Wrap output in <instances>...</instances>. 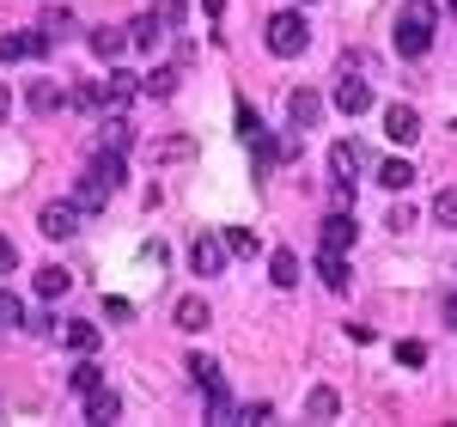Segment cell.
<instances>
[{"label":"cell","mask_w":457,"mask_h":427,"mask_svg":"<svg viewBox=\"0 0 457 427\" xmlns=\"http://www.w3.org/2000/svg\"><path fill=\"white\" fill-rule=\"evenodd\" d=\"M129 178V165H122V153H98V159H92V165H86V172H79V178H73V202H79V208L86 214H98V208H110V196H116V183Z\"/></svg>","instance_id":"cell-1"},{"label":"cell","mask_w":457,"mask_h":427,"mask_svg":"<svg viewBox=\"0 0 457 427\" xmlns=\"http://www.w3.org/2000/svg\"><path fill=\"white\" fill-rule=\"evenodd\" d=\"M433 19H439L433 0H409V6L396 13V49H403V55H427V43H433Z\"/></svg>","instance_id":"cell-2"},{"label":"cell","mask_w":457,"mask_h":427,"mask_svg":"<svg viewBox=\"0 0 457 427\" xmlns=\"http://www.w3.org/2000/svg\"><path fill=\"white\" fill-rule=\"evenodd\" d=\"M262 37H269V49L281 55V62H293V55H305V43H312V25L287 6V13H275L269 25H262Z\"/></svg>","instance_id":"cell-3"},{"label":"cell","mask_w":457,"mask_h":427,"mask_svg":"<svg viewBox=\"0 0 457 427\" xmlns=\"http://www.w3.org/2000/svg\"><path fill=\"white\" fill-rule=\"evenodd\" d=\"M79 220H86V208L79 202H43V214H37V226H43V239H73L79 232Z\"/></svg>","instance_id":"cell-4"},{"label":"cell","mask_w":457,"mask_h":427,"mask_svg":"<svg viewBox=\"0 0 457 427\" xmlns=\"http://www.w3.org/2000/svg\"><path fill=\"white\" fill-rule=\"evenodd\" d=\"M226 256H232V245L226 239H213V232H202L195 245H189V263H195V275H226Z\"/></svg>","instance_id":"cell-5"},{"label":"cell","mask_w":457,"mask_h":427,"mask_svg":"<svg viewBox=\"0 0 457 427\" xmlns=\"http://www.w3.org/2000/svg\"><path fill=\"white\" fill-rule=\"evenodd\" d=\"M55 43L43 31H0V62H31V55H49Z\"/></svg>","instance_id":"cell-6"},{"label":"cell","mask_w":457,"mask_h":427,"mask_svg":"<svg viewBox=\"0 0 457 427\" xmlns=\"http://www.w3.org/2000/svg\"><path fill=\"white\" fill-rule=\"evenodd\" d=\"M353 239H360V226H353V214H329V220H323V226H317V250H342V256H348V245Z\"/></svg>","instance_id":"cell-7"},{"label":"cell","mask_w":457,"mask_h":427,"mask_svg":"<svg viewBox=\"0 0 457 427\" xmlns=\"http://www.w3.org/2000/svg\"><path fill=\"white\" fill-rule=\"evenodd\" d=\"M366 165H372V153H366L360 141H336L329 147V172H336V178H353V172H366Z\"/></svg>","instance_id":"cell-8"},{"label":"cell","mask_w":457,"mask_h":427,"mask_svg":"<svg viewBox=\"0 0 457 427\" xmlns=\"http://www.w3.org/2000/svg\"><path fill=\"white\" fill-rule=\"evenodd\" d=\"M98 147H110V153H129V147H135V122H129L122 110H110L104 122H98Z\"/></svg>","instance_id":"cell-9"},{"label":"cell","mask_w":457,"mask_h":427,"mask_svg":"<svg viewBox=\"0 0 457 427\" xmlns=\"http://www.w3.org/2000/svg\"><path fill=\"white\" fill-rule=\"evenodd\" d=\"M317 116H323V98H317L312 86H299V92L287 98V122H293V129H317Z\"/></svg>","instance_id":"cell-10"},{"label":"cell","mask_w":457,"mask_h":427,"mask_svg":"<svg viewBox=\"0 0 457 427\" xmlns=\"http://www.w3.org/2000/svg\"><path fill=\"white\" fill-rule=\"evenodd\" d=\"M86 422H92V427H110V422H122V397L110 391V385H98V391L86 397Z\"/></svg>","instance_id":"cell-11"},{"label":"cell","mask_w":457,"mask_h":427,"mask_svg":"<svg viewBox=\"0 0 457 427\" xmlns=\"http://www.w3.org/2000/svg\"><path fill=\"white\" fill-rule=\"evenodd\" d=\"M208 323H213L208 299H195V293H183V299H177V330H183V336H202Z\"/></svg>","instance_id":"cell-12"},{"label":"cell","mask_w":457,"mask_h":427,"mask_svg":"<svg viewBox=\"0 0 457 427\" xmlns=\"http://www.w3.org/2000/svg\"><path fill=\"white\" fill-rule=\"evenodd\" d=\"M25 105H31L37 116H49V110H62V105H68V86H62V80H31Z\"/></svg>","instance_id":"cell-13"},{"label":"cell","mask_w":457,"mask_h":427,"mask_svg":"<svg viewBox=\"0 0 457 427\" xmlns=\"http://www.w3.org/2000/svg\"><path fill=\"white\" fill-rule=\"evenodd\" d=\"M135 92H141V80H135L129 68H110V73H104V98H110V110H129V105H135Z\"/></svg>","instance_id":"cell-14"},{"label":"cell","mask_w":457,"mask_h":427,"mask_svg":"<svg viewBox=\"0 0 457 427\" xmlns=\"http://www.w3.org/2000/svg\"><path fill=\"white\" fill-rule=\"evenodd\" d=\"M86 43H92V55H98V62H122V49H129V25H122V31H116V25H98Z\"/></svg>","instance_id":"cell-15"},{"label":"cell","mask_w":457,"mask_h":427,"mask_svg":"<svg viewBox=\"0 0 457 427\" xmlns=\"http://www.w3.org/2000/svg\"><path fill=\"white\" fill-rule=\"evenodd\" d=\"M336 110H342V116H366V110H372V86H366V80H342V86H336Z\"/></svg>","instance_id":"cell-16"},{"label":"cell","mask_w":457,"mask_h":427,"mask_svg":"<svg viewBox=\"0 0 457 427\" xmlns=\"http://www.w3.org/2000/svg\"><path fill=\"white\" fill-rule=\"evenodd\" d=\"M385 135H390V141H403V147H409L415 135H421V116H415L409 105H390V110H385Z\"/></svg>","instance_id":"cell-17"},{"label":"cell","mask_w":457,"mask_h":427,"mask_svg":"<svg viewBox=\"0 0 457 427\" xmlns=\"http://www.w3.org/2000/svg\"><path fill=\"white\" fill-rule=\"evenodd\" d=\"M37 31L49 37V43H68V37L79 31V19H73L68 6H43V19H37Z\"/></svg>","instance_id":"cell-18"},{"label":"cell","mask_w":457,"mask_h":427,"mask_svg":"<svg viewBox=\"0 0 457 427\" xmlns=\"http://www.w3.org/2000/svg\"><path fill=\"white\" fill-rule=\"evenodd\" d=\"M317 281L329 287V293H348V263H342V250H317Z\"/></svg>","instance_id":"cell-19"},{"label":"cell","mask_w":457,"mask_h":427,"mask_svg":"<svg viewBox=\"0 0 457 427\" xmlns=\"http://www.w3.org/2000/svg\"><path fill=\"white\" fill-rule=\"evenodd\" d=\"M68 105H73V110H110L104 80H79V86H68Z\"/></svg>","instance_id":"cell-20"},{"label":"cell","mask_w":457,"mask_h":427,"mask_svg":"<svg viewBox=\"0 0 457 427\" xmlns=\"http://www.w3.org/2000/svg\"><path fill=\"white\" fill-rule=\"evenodd\" d=\"M336 409H342V397L329 391V385H312V391H305V415H312V422H336Z\"/></svg>","instance_id":"cell-21"},{"label":"cell","mask_w":457,"mask_h":427,"mask_svg":"<svg viewBox=\"0 0 457 427\" xmlns=\"http://www.w3.org/2000/svg\"><path fill=\"white\" fill-rule=\"evenodd\" d=\"M159 31H165V25H159V13L129 19V43H135V49H159Z\"/></svg>","instance_id":"cell-22"},{"label":"cell","mask_w":457,"mask_h":427,"mask_svg":"<svg viewBox=\"0 0 457 427\" xmlns=\"http://www.w3.org/2000/svg\"><path fill=\"white\" fill-rule=\"evenodd\" d=\"M378 183H385L390 196H403V189L415 183V165H409V159H385V165H378Z\"/></svg>","instance_id":"cell-23"},{"label":"cell","mask_w":457,"mask_h":427,"mask_svg":"<svg viewBox=\"0 0 457 427\" xmlns=\"http://www.w3.org/2000/svg\"><path fill=\"white\" fill-rule=\"evenodd\" d=\"M269 281L281 287H299V256H293V250H275V256H269Z\"/></svg>","instance_id":"cell-24"},{"label":"cell","mask_w":457,"mask_h":427,"mask_svg":"<svg viewBox=\"0 0 457 427\" xmlns=\"http://www.w3.org/2000/svg\"><path fill=\"white\" fill-rule=\"evenodd\" d=\"M202 397H208V422H232V415H238V403H232V391H226V379H213Z\"/></svg>","instance_id":"cell-25"},{"label":"cell","mask_w":457,"mask_h":427,"mask_svg":"<svg viewBox=\"0 0 457 427\" xmlns=\"http://www.w3.org/2000/svg\"><path fill=\"white\" fill-rule=\"evenodd\" d=\"M68 385H73V391H79V397H92V391H98V385H104V366H98V360L86 355V360H79V366H73V373H68Z\"/></svg>","instance_id":"cell-26"},{"label":"cell","mask_w":457,"mask_h":427,"mask_svg":"<svg viewBox=\"0 0 457 427\" xmlns=\"http://www.w3.org/2000/svg\"><path fill=\"white\" fill-rule=\"evenodd\" d=\"M68 269H62V263H49V269H37V299H62V293H68Z\"/></svg>","instance_id":"cell-27"},{"label":"cell","mask_w":457,"mask_h":427,"mask_svg":"<svg viewBox=\"0 0 457 427\" xmlns=\"http://www.w3.org/2000/svg\"><path fill=\"white\" fill-rule=\"evenodd\" d=\"M153 159H159V165H183V159H195V141H189V135H171V141L153 147Z\"/></svg>","instance_id":"cell-28"},{"label":"cell","mask_w":457,"mask_h":427,"mask_svg":"<svg viewBox=\"0 0 457 427\" xmlns=\"http://www.w3.org/2000/svg\"><path fill=\"white\" fill-rule=\"evenodd\" d=\"M62 342H68L73 355H98V323H68Z\"/></svg>","instance_id":"cell-29"},{"label":"cell","mask_w":457,"mask_h":427,"mask_svg":"<svg viewBox=\"0 0 457 427\" xmlns=\"http://www.w3.org/2000/svg\"><path fill=\"white\" fill-rule=\"evenodd\" d=\"M141 92H146V98H171V92H177V68H153L141 80Z\"/></svg>","instance_id":"cell-30"},{"label":"cell","mask_w":457,"mask_h":427,"mask_svg":"<svg viewBox=\"0 0 457 427\" xmlns=\"http://www.w3.org/2000/svg\"><path fill=\"white\" fill-rule=\"evenodd\" d=\"M25 323V306H19V293L12 287H0V330H19Z\"/></svg>","instance_id":"cell-31"},{"label":"cell","mask_w":457,"mask_h":427,"mask_svg":"<svg viewBox=\"0 0 457 427\" xmlns=\"http://www.w3.org/2000/svg\"><path fill=\"white\" fill-rule=\"evenodd\" d=\"M433 220H439V226H457V183L433 196Z\"/></svg>","instance_id":"cell-32"},{"label":"cell","mask_w":457,"mask_h":427,"mask_svg":"<svg viewBox=\"0 0 457 427\" xmlns=\"http://www.w3.org/2000/svg\"><path fill=\"white\" fill-rule=\"evenodd\" d=\"M226 245H232V256H256V232L250 226H226Z\"/></svg>","instance_id":"cell-33"},{"label":"cell","mask_w":457,"mask_h":427,"mask_svg":"<svg viewBox=\"0 0 457 427\" xmlns=\"http://www.w3.org/2000/svg\"><path fill=\"white\" fill-rule=\"evenodd\" d=\"M269 415H275V409H269V397H262V403H238V415H232V422H245V427H262Z\"/></svg>","instance_id":"cell-34"},{"label":"cell","mask_w":457,"mask_h":427,"mask_svg":"<svg viewBox=\"0 0 457 427\" xmlns=\"http://www.w3.org/2000/svg\"><path fill=\"white\" fill-rule=\"evenodd\" d=\"M189 379H195V385H202V391H208L213 379H220V366H213L208 355H189Z\"/></svg>","instance_id":"cell-35"},{"label":"cell","mask_w":457,"mask_h":427,"mask_svg":"<svg viewBox=\"0 0 457 427\" xmlns=\"http://www.w3.org/2000/svg\"><path fill=\"white\" fill-rule=\"evenodd\" d=\"M396 366H427V342H409V336H403V342H396Z\"/></svg>","instance_id":"cell-36"},{"label":"cell","mask_w":457,"mask_h":427,"mask_svg":"<svg viewBox=\"0 0 457 427\" xmlns=\"http://www.w3.org/2000/svg\"><path fill=\"white\" fill-rule=\"evenodd\" d=\"M153 13H159V25H183V19H189V6H183V0H159V6H153Z\"/></svg>","instance_id":"cell-37"},{"label":"cell","mask_w":457,"mask_h":427,"mask_svg":"<svg viewBox=\"0 0 457 427\" xmlns=\"http://www.w3.org/2000/svg\"><path fill=\"white\" fill-rule=\"evenodd\" d=\"M238 135H245V141H256V135H262V122H256V110H250L245 98H238Z\"/></svg>","instance_id":"cell-38"},{"label":"cell","mask_w":457,"mask_h":427,"mask_svg":"<svg viewBox=\"0 0 457 427\" xmlns=\"http://www.w3.org/2000/svg\"><path fill=\"white\" fill-rule=\"evenodd\" d=\"M415 220H421V214H415V208H403V202H396V208H390V220H385V226H390V232H409Z\"/></svg>","instance_id":"cell-39"},{"label":"cell","mask_w":457,"mask_h":427,"mask_svg":"<svg viewBox=\"0 0 457 427\" xmlns=\"http://www.w3.org/2000/svg\"><path fill=\"white\" fill-rule=\"evenodd\" d=\"M104 318H110V323H129V318H135V306H129V299H116V293H110V299H104Z\"/></svg>","instance_id":"cell-40"},{"label":"cell","mask_w":457,"mask_h":427,"mask_svg":"<svg viewBox=\"0 0 457 427\" xmlns=\"http://www.w3.org/2000/svg\"><path fill=\"white\" fill-rule=\"evenodd\" d=\"M19 269V250H12V239H0V275H12Z\"/></svg>","instance_id":"cell-41"},{"label":"cell","mask_w":457,"mask_h":427,"mask_svg":"<svg viewBox=\"0 0 457 427\" xmlns=\"http://www.w3.org/2000/svg\"><path fill=\"white\" fill-rule=\"evenodd\" d=\"M445 323H452V330H457V293H452V299H445Z\"/></svg>","instance_id":"cell-42"},{"label":"cell","mask_w":457,"mask_h":427,"mask_svg":"<svg viewBox=\"0 0 457 427\" xmlns=\"http://www.w3.org/2000/svg\"><path fill=\"white\" fill-rule=\"evenodd\" d=\"M6 110H12V92H6V86H0V122H6Z\"/></svg>","instance_id":"cell-43"},{"label":"cell","mask_w":457,"mask_h":427,"mask_svg":"<svg viewBox=\"0 0 457 427\" xmlns=\"http://www.w3.org/2000/svg\"><path fill=\"white\" fill-rule=\"evenodd\" d=\"M202 6H208V19H220V13H226V0H202Z\"/></svg>","instance_id":"cell-44"},{"label":"cell","mask_w":457,"mask_h":427,"mask_svg":"<svg viewBox=\"0 0 457 427\" xmlns=\"http://www.w3.org/2000/svg\"><path fill=\"white\" fill-rule=\"evenodd\" d=\"M445 6H452V13H457V0H445Z\"/></svg>","instance_id":"cell-45"}]
</instances>
